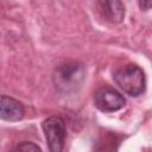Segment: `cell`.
<instances>
[{"mask_svg":"<svg viewBox=\"0 0 152 152\" xmlns=\"http://www.w3.org/2000/svg\"><path fill=\"white\" fill-rule=\"evenodd\" d=\"M84 66L77 62H65L58 65L52 75L55 88L63 94L76 91L84 81Z\"/></svg>","mask_w":152,"mask_h":152,"instance_id":"obj_1","label":"cell"},{"mask_svg":"<svg viewBox=\"0 0 152 152\" xmlns=\"http://www.w3.org/2000/svg\"><path fill=\"white\" fill-rule=\"evenodd\" d=\"M113 78L119 88L129 96L135 97L145 91L146 81L144 71L135 64H127L118 69L114 72Z\"/></svg>","mask_w":152,"mask_h":152,"instance_id":"obj_2","label":"cell"},{"mask_svg":"<svg viewBox=\"0 0 152 152\" xmlns=\"http://www.w3.org/2000/svg\"><path fill=\"white\" fill-rule=\"evenodd\" d=\"M43 131L50 152H62L65 141V122L61 116L52 115L44 120Z\"/></svg>","mask_w":152,"mask_h":152,"instance_id":"obj_3","label":"cell"},{"mask_svg":"<svg viewBox=\"0 0 152 152\" xmlns=\"http://www.w3.org/2000/svg\"><path fill=\"white\" fill-rule=\"evenodd\" d=\"M94 103L97 109L106 113H113L120 110L125 103V97L114 88L110 87H101L94 94Z\"/></svg>","mask_w":152,"mask_h":152,"instance_id":"obj_4","label":"cell"},{"mask_svg":"<svg viewBox=\"0 0 152 152\" xmlns=\"http://www.w3.org/2000/svg\"><path fill=\"white\" fill-rule=\"evenodd\" d=\"M24 106L15 99L1 95L0 99V116L6 121H18L24 116Z\"/></svg>","mask_w":152,"mask_h":152,"instance_id":"obj_5","label":"cell"},{"mask_svg":"<svg viewBox=\"0 0 152 152\" xmlns=\"http://www.w3.org/2000/svg\"><path fill=\"white\" fill-rule=\"evenodd\" d=\"M97 7L101 15L109 23H121L125 17V6L121 1L116 0H102L97 1Z\"/></svg>","mask_w":152,"mask_h":152,"instance_id":"obj_6","label":"cell"},{"mask_svg":"<svg viewBox=\"0 0 152 152\" xmlns=\"http://www.w3.org/2000/svg\"><path fill=\"white\" fill-rule=\"evenodd\" d=\"M11 152H42L40 147L32 141H23L19 142Z\"/></svg>","mask_w":152,"mask_h":152,"instance_id":"obj_7","label":"cell"},{"mask_svg":"<svg viewBox=\"0 0 152 152\" xmlns=\"http://www.w3.org/2000/svg\"><path fill=\"white\" fill-rule=\"evenodd\" d=\"M139 6L142 10H148V8L152 7V1H140L139 2Z\"/></svg>","mask_w":152,"mask_h":152,"instance_id":"obj_8","label":"cell"}]
</instances>
